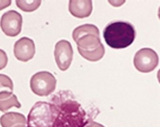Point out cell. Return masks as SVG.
<instances>
[{
  "label": "cell",
  "instance_id": "obj_1",
  "mask_svg": "<svg viewBox=\"0 0 160 127\" xmlns=\"http://www.w3.org/2000/svg\"><path fill=\"white\" fill-rule=\"evenodd\" d=\"M28 127H84L92 121L69 90L54 94L49 102H36L28 116Z\"/></svg>",
  "mask_w": 160,
  "mask_h": 127
},
{
  "label": "cell",
  "instance_id": "obj_2",
  "mask_svg": "<svg viewBox=\"0 0 160 127\" xmlns=\"http://www.w3.org/2000/svg\"><path fill=\"white\" fill-rule=\"evenodd\" d=\"M103 38L106 44L112 49H124L134 42L136 29L134 26L128 22H112L105 27Z\"/></svg>",
  "mask_w": 160,
  "mask_h": 127
},
{
  "label": "cell",
  "instance_id": "obj_3",
  "mask_svg": "<svg viewBox=\"0 0 160 127\" xmlns=\"http://www.w3.org/2000/svg\"><path fill=\"white\" fill-rule=\"evenodd\" d=\"M57 81L53 74L49 71H39L30 79V89L38 95L46 97L51 94L56 89Z\"/></svg>",
  "mask_w": 160,
  "mask_h": 127
},
{
  "label": "cell",
  "instance_id": "obj_4",
  "mask_svg": "<svg viewBox=\"0 0 160 127\" xmlns=\"http://www.w3.org/2000/svg\"><path fill=\"white\" fill-rule=\"evenodd\" d=\"M134 65L136 70L140 72H151L158 65V56L157 52L152 49H141L135 55Z\"/></svg>",
  "mask_w": 160,
  "mask_h": 127
},
{
  "label": "cell",
  "instance_id": "obj_5",
  "mask_svg": "<svg viewBox=\"0 0 160 127\" xmlns=\"http://www.w3.org/2000/svg\"><path fill=\"white\" fill-rule=\"evenodd\" d=\"M22 23V16L15 10H9L3 14L0 20V27L7 36L16 37L21 32Z\"/></svg>",
  "mask_w": 160,
  "mask_h": 127
},
{
  "label": "cell",
  "instance_id": "obj_6",
  "mask_svg": "<svg viewBox=\"0 0 160 127\" xmlns=\"http://www.w3.org/2000/svg\"><path fill=\"white\" fill-rule=\"evenodd\" d=\"M54 57L59 69L64 71L69 69L73 59V50L72 44L67 40H60L55 45Z\"/></svg>",
  "mask_w": 160,
  "mask_h": 127
},
{
  "label": "cell",
  "instance_id": "obj_7",
  "mask_svg": "<svg viewBox=\"0 0 160 127\" xmlns=\"http://www.w3.org/2000/svg\"><path fill=\"white\" fill-rule=\"evenodd\" d=\"M36 52L35 43L29 38H21L18 39L14 45V55L17 60L20 61H30Z\"/></svg>",
  "mask_w": 160,
  "mask_h": 127
},
{
  "label": "cell",
  "instance_id": "obj_8",
  "mask_svg": "<svg viewBox=\"0 0 160 127\" xmlns=\"http://www.w3.org/2000/svg\"><path fill=\"white\" fill-rule=\"evenodd\" d=\"M69 10L75 17H88L92 11V2L90 0H72L69 2Z\"/></svg>",
  "mask_w": 160,
  "mask_h": 127
},
{
  "label": "cell",
  "instance_id": "obj_9",
  "mask_svg": "<svg viewBox=\"0 0 160 127\" xmlns=\"http://www.w3.org/2000/svg\"><path fill=\"white\" fill-rule=\"evenodd\" d=\"M0 125L2 127H28V121L22 114L10 112L0 117Z\"/></svg>",
  "mask_w": 160,
  "mask_h": 127
},
{
  "label": "cell",
  "instance_id": "obj_10",
  "mask_svg": "<svg viewBox=\"0 0 160 127\" xmlns=\"http://www.w3.org/2000/svg\"><path fill=\"white\" fill-rule=\"evenodd\" d=\"M76 44L78 47L79 53L95 51L102 45L100 37L93 34H88L85 36H82L76 41Z\"/></svg>",
  "mask_w": 160,
  "mask_h": 127
},
{
  "label": "cell",
  "instance_id": "obj_11",
  "mask_svg": "<svg viewBox=\"0 0 160 127\" xmlns=\"http://www.w3.org/2000/svg\"><path fill=\"white\" fill-rule=\"evenodd\" d=\"M11 107H21V103L18 102V97L13 93H5L0 95V111L6 113Z\"/></svg>",
  "mask_w": 160,
  "mask_h": 127
},
{
  "label": "cell",
  "instance_id": "obj_12",
  "mask_svg": "<svg viewBox=\"0 0 160 127\" xmlns=\"http://www.w3.org/2000/svg\"><path fill=\"white\" fill-rule=\"evenodd\" d=\"M88 34H93L100 37V31L99 28L95 25L92 24H85V25H82L78 27H76L72 32V38L74 41L76 42L80 38H82V36H85Z\"/></svg>",
  "mask_w": 160,
  "mask_h": 127
},
{
  "label": "cell",
  "instance_id": "obj_13",
  "mask_svg": "<svg viewBox=\"0 0 160 127\" xmlns=\"http://www.w3.org/2000/svg\"><path fill=\"white\" fill-rule=\"evenodd\" d=\"M104 46L102 44L97 50L87 52H80V55L89 61H98L104 56Z\"/></svg>",
  "mask_w": 160,
  "mask_h": 127
},
{
  "label": "cell",
  "instance_id": "obj_14",
  "mask_svg": "<svg viewBox=\"0 0 160 127\" xmlns=\"http://www.w3.org/2000/svg\"><path fill=\"white\" fill-rule=\"evenodd\" d=\"M14 84L12 80L5 74H0V95L5 93H13Z\"/></svg>",
  "mask_w": 160,
  "mask_h": 127
},
{
  "label": "cell",
  "instance_id": "obj_15",
  "mask_svg": "<svg viewBox=\"0 0 160 127\" xmlns=\"http://www.w3.org/2000/svg\"><path fill=\"white\" fill-rule=\"evenodd\" d=\"M17 6L18 7V8H20L21 10H23L25 12H32L38 9L41 4L40 0L37 1H21V0H18L16 1Z\"/></svg>",
  "mask_w": 160,
  "mask_h": 127
},
{
  "label": "cell",
  "instance_id": "obj_16",
  "mask_svg": "<svg viewBox=\"0 0 160 127\" xmlns=\"http://www.w3.org/2000/svg\"><path fill=\"white\" fill-rule=\"evenodd\" d=\"M8 55L3 50H0V70H3L8 65Z\"/></svg>",
  "mask_w": 160,
  "mask_h": 127
},
{
  "label": "cell",
  "instance_id": "obj_17",
  "mask_svg": "<svg viewBox=\"0 0 160 127\" xmlns=\"http://www.w3.org/2000/svg\"><path fill=\"white\" fill-rule=\"evenodd\" d=\"M11 5V1H0V10Z\"/></svg>",
  "mask_w": 160,
  "mask_h": 127
},
{
  "label": "cell",
  "instance_id": "obj_18",
  "mask_svg": "<svg viewBox=\"0 0 160 127\" xmlns=\"http://www.w3.org/2000/svg\"><path fill=\"white\" fill-rule=\"evenodd\" d=\"M84 127H104V126H103V125H102L101 124H98V123H96V122L92 121V122L88 123Z\"/></svg>",
  "mask_w": 160,
  "mask_h": 127
}]
</instances>
